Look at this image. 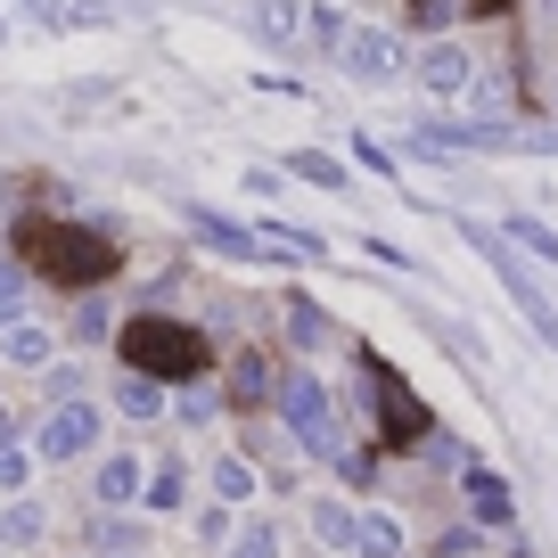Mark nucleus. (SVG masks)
<instances>
[{
	"instance_id": "dca6fc26",
	"label": "nucleus",
	"mask_w": 558,
	"mask_h": 558,
	"mask_svg": "<svg viewBox=\"0 0 558 558\" xmlns=\"http://www.w3.org/2000/svg\"><path fill=\"white\" fill-rule=\"evenodd\" d=\"M288 173H296V181H313V190H345V165H337V157H320V148H304V157H288Z\"/></svg>"
},
{
	"instance_id": "bb28decb",
	"label": "nucleus",
	"mask_w": 558,
	"mask_h": 558,
	"mask_svg": "<svg viewBox=\"0 0 558 558\" xmlns=\"http://www.w3.org/2000/svg\"><path fill=\"white\" fill-rule=\"evenodd\" d=\"M90 542H99V550H123V558H132V525H116V518H99V534H90Z\"/></svg>"
},
{
	"instance_id": "0eeeda50",
	"label": "nucleus",
	"mask_w": 558,
	"mask_h": 558,
	"mask_svg": "<svg viewBox=\"0 0 558 558\" xmlns=\"http://www.w3.org/2000/svg\"><path fill=\"white\" fill-rule=\"evenodd\" d=\"M337 66H345L353 83H395V74H402V41L378 34V25H353L345 50H337Z\"/></svg>"
},
{
	"instance_id": "9d476101",
	"label": "nucleus",
	"mask_w": 558,
	"mask_h": 558,
	"mask_svg": "<svg viewBox=\"0 0 558 558\" xmlns=\"http://www.w3.org/2000/svg\"><path fill=\"white\" fill-rule=\"evenodd\" d=\"M0 362H9V369H50L58 362V337L34 329V320H9V329H0Z\"/></svg>"
},
{
	"instance_id": "c756f323",
	"label": "nucleus",
	"mask_w": 558,
	"mask_h": 558,
	"mask_svg": "<svg viewBox=\"0 0 558 558\" xmlns=\"http://www.w3.org/2000/svg\"><path fill=\"white\" fill-rule=\"evenodd\" d=\"M25 9H34V17H41V25H66V17H74L66 0H25Z\"/></svg>"
},
{
	"instance_id": "412c9836",
	"label": "nucleus",
	"mask_w": 558,
	"mask_h": 558,
	"mask_svg": "<svg viewBox=\"0 0 558 558\" xmlns=\"http://www.w3.org/2000/svg\"><path fill=\"white\" fill-rule=\"evenodd\" d=\"M116 402H123V418H148V411L165 402V386H157V378H123V386H116Z\"/></svg>"
},
{
	"instance_id": "39448f33",
	"label": "nucleus",
	"mask_w": 558,
	"mask_h": 558,
	"mask_svg": "<svg viewBox=\"0 0 558 558\" xmlns=\"http://www.w3.org/2000/svg\"><path fill=\"white\" fill-rule=\"evenodd\" d=\"M90 444H99V411H90V402H50V418L34 427V460H50V469L83 460Z\"/></svg>"
},
{
	"instance_id": "7c9ffc66",
	"label": "nucleus",
	"mask_w": 558,
	"mask_h": 558,
	"mask_svg": "<svg viewBox=\"0 0 558 558\" xmlns=\"http://www.w3.org/2000/svg\"><path fill=\"white\" fill-rule=\"evenodd\" d=\"M90 17H140V0H90Z\"/></svg>"
},
{
	"instance_id": "aec40b11",
	"label": "nucleus",
	"mask_w": 558,
	"mask_h": 558,
	"mask_svg": "<svg viewBox=\"0 0 558 558\" xmlns=\"http://www.w3.org/2000/svg\"><path fill=\"white\" fill-rule=\"evenodd\" d=\"M214 493L222 501H255V469L246 460H214Z\"/></svg>"
},
{
	"instance_id": "1a4fd4ad",
	"label": "nucleus",
	"mask_w": 558,
	"mask_h": 558,
	"mask_svg": "<svg viewBox=\"0 0 558 558\" xmlns=\"http://www.w3.org/2000/svg\"><path fill=\"white\" fill-rule=\"evenodd\" d=\"M418 83L436 90V99H460V90H469V50H460V41H427V50H418Z\"/></svg>"
},
{
	"instance_id": "f3484780",
	"label": "nucleus",
	"mask_w": 558,
	"mask_h": 558,
	"mask_svg": "<svg viewBox=\"0 0 558 558\" xmlns=\"http://www.w3.org/2000/svg\"><path fill=\"white\" fill-rule=\"evenodd\" d=\"M230 558H279V525L271 518H246L239 534H230Z\"/></svg>"
},
{
	"instance_id": "ddd939ff",
	"label": "nucleus",
	"mask_w": 558,
	"mask_h": 558,
	"mask_svg": "<svg viewBox=\"0 0 558 558\" xmlns=\"http://www.w3.org/2000/svg\"><path fill=\"white\" fill-rule=\"evenodd\" d=\"M148 493V476H140V460L132 452H116V460H99V501L116 509V501H140Z\"/></svg>"
},
{
	"instance_id": "f8f14e48",
	"label": "nucleus",
	"mask_w": 558,
	"mask_h": 558,
	"mask_svg": "<svg viewBox=\"0 0 558 558\" xmlns=\"http://www.w3.org/2000/svg\"><path fill=\"white\" fill-rule=\"evenodd\" d=\"M313 534L329 542V550H362V518H353L345 501H329V493L313 501Z\"/></svg>"
},
{
	"instance_id": "f257e3e1",
	"label": "nucleus",
	"mask_w": 558,
	"mask_h": 558,
	"mask_svg": "<svg viewBox=\"0 0 558 558\" xmlns=\"http://www.w3.org/2000/svg\"><path fill=\"white\" fill-rule=\"evenodd\" d=\"M116 353H123V369H132V378H157V386H197V378L214 369L206 337H197L190 320H173V313H140V320H123Z\"/></svg>"
},
{
	"instance_id": "4468645a",
	"label": "nucleus",
	"mask_w": 558,
	"mask_h": 558,
	"mask_svg": "<svg viewBox=\"0 0 558 558\" xmlns=\"http://www.w3.org/2000/svg\"><path fill=\"white\" fill-rule=\"evenodd\" d=\"M460 485H469V501H476V518H485V525H501V518H509V485H501L493 469H469Z\"/></svg>"
},
{
	"instance_id": "2f4dec72",
	"label": "nucleus",
	"mask_w": 558,
	"mask_h": 558,
	"mask_svg": "<svg viewBox=\"0 0 558 558\" xmlns=\"http://www.w3.org/2000/svg\"><path fill=\"white\" fill-rule=\"evenodd\" d=\"M9 444H17V418H9V411H0V452H9Z\"/></svg>"
},
{
	"instance_id": "7ed1b4c3",
	"label": "nucleus",
	"mask_w": 558,
	"mask_h": 558,
	"mask_svg": "<svg viewBox=\"0 0 558 558\" xmlns=\"http://www.w3.org/2000/svg\"><path fill=\"white\" fill-rule=\"evenodd\" d=\"M362 369H369V402H378L386 444H427V436H436V418H427V402L402 386V369H386L378 353H362Z\"/></svg>"
},
{
	"instance_id": "5701e85b",
	"label": "nucleus",
	"mask_w": 558,
	"mask_h": 558,
	"mask_svg": "<svg viewBox=\"0 0 558 558\" xmlns=\"http://www.w3.org/2000/svg\"><path fill=\"white\" fill-rule=\"evenodd\" d=\"M41 534V509L34 501H9V509H0V542H34Z\"/></svg>"
},
{
	"instance_id": "393cba45",
	"label": "nucleus",
	"mask_w": 558,
	"mask_h": 558,
	"mask_svg": "<svg viewBox=\"0 0 558 558\" xmlns=\"http://www.w3.org/2000/svg\"><path fill=\"white\" fill-rule=\"evenodd\" d=\"M345 34H353V25L337 17L329 0H320V9H313V50H345Z\"/></svg>"
},
{
	"instance_id": "c85d7f7f",
	"label": "nucleus",
	"mask_w": 558,
	"mask_h": 558,
	"mask_svg": "<svg viewBox=\"0 0 558 558\" xmlns=\"http://www.w3.org/2000/svg\"><path fill=\"white\" fill-rule=\"evenodd\" d=\"M17 485H25V452L9 444V452H0V493H17Z\"/></svg>"
},
{
	"instance_id": "b1692460",
	"label": "nucleus",
	"mask_w": 558,
	"mask_h": 558,
	"mask_svg": "<svg viewBox=\"0 0 558 558\" xmlns=\"http://www.w3.org/2000/svg\"><path fill=\"white\" fill-rule=\"evenodd\" d=\"M17 296H25V263H17V255H0V329L17 320Z\"/></svg>"
},
{
	"instance_id": "f03ea898",
	"label": "nucleus",
	"mask_w": 558,
	"mask_h": 558,
	"mask_svg": "<svg viewBox=\"0 0 558 558\" xmlns=\"http://www.w3.org/2000/svg\"><path fill=\"white\" fill-rule=\"evenodd\" d=\"M17 255L34 263V271H50L58 288H99L107 271L123 263V246L116 239H99V230H74V222H25L17 230Z\"/></svg>"
},
{
	"instance_id": "6ab92c4d",
	"label": "nucleus",
	"mask_w": 558,
	"mask_h": 558,
	"mask_svg": "<svg viewBox=\"0 0 558 558\" xmlns=\"http://www.w3.org/2000/svg\"><path fill=\"white\" fill-rule=\"evenodd\" d=\"M181 493H190V469H181V460H165V469L148 476V509H181Z\"/></svg>"
},
{
	"instance_id": "cd10ccee",
	"label": "nucleus",
	"mask_w": 558,
	"mask_h": 558,
	"mask_svg": "<svg viewBox=\"0 0 558 558\" xmlns=\"http://www.w3.org/2000/svg\"><path fill=\"white\" fill-rule=\"evenodd\" d=\"M444 9H501V0H418V17L444 25Z\"/></svg>"
},
{
	"instance_id": "4be33fe9",
	"label": "nucleus",
	"mask_w": 558,
	"mask_h": 558,
	"mask_svg": "<svg viewBox=\"0 0 558 558\" xmlns=\"http://www.w3.org/2000/svg\"><path fill=\"white\" fill-rule=\"evenodd\" d=\"M509 239H525V255L558 263V230H550V222H534V214H518V222H509Z\"/></svg>"
},
{
	"instance_id": "6e6552de",
	"label": "nucleus",
	"mask_w": 558,
	"mask_h": 558,
	"mask_svg": "<svg viewBox=\"0 0 558 558\" xmlns=\"http://www.w3.org/2000/svg\"><path fill=\"white\" fill-rule=\"evenodd\" d=\"M279 386H288V378H271V353L246 345L239 362H230V402H239V411H263V402H279Z\"/></svg>"
},
{
	"instance_id": "9b49d317",
	"label": "nucleus",
	"mask_w": 558,
	"mask_h": 558,
	"mask_svg": "<svg viewBox=\"0 0 558 558\" xmlns=\"http://www.w3.org/2000/svg\"><path fill=\"white\" fill-rule=\"evenodd\" d=\"M255 34L263 41H296V34H313V9H304V0H255Z\"/></svg>"
},
{
	"instance_id": "20e7f679",
	"label": "nucleus",
	"mask_w": 558,
	"mask_h": 558,
	"mask_svg": "<svg viewBox=\"0 0 558 558\" xmlns=\"http://www.w3.org/2000/svg\"><path fill=\"white\" fill-rule=\"evenodd\" d=\"M279 418L296 427V444H304V452L345 460V444H337V411H329V395H320V378H313V369H296V378L279 386Z\"/></svg>"
},
{
	"instance_id": "2eb2a0df",
	"label": "nucleus",
	"mask_w": 558,
	"mask_h": 558,
	"mask_svg": "<svg viewBox=\"0 0 558 558\" xmlns=\"http://www.w3.org/2000/svg\"><path fill=\"white\" fill-rule=\"evenodd\" d=\"M288 337H296V345H304V353H313V345H320V337H329V313H320V304H313V296H288Z\"/></svg>"
},
{
	"instance_id": "a878e982",
	"label": "nucleus",
	"mask_w": 558,
	"mask_h": 558,
	"mask_svg": "<svg viewBox=\"0 0 558 558\" xmlns=\"http://www.w3.org/2000/svg\"><path fill=\"white\" fill-rule=\"evenodd\" d=\"M214 411H222V395H206V386H181V418H190V427H206Z\"/></svg>"
},
{
	"instance_id": "423d86ee",
	"label": "nucleus",
	"mask_w": 558,
	"mask_h": 558,
	"mask_svg": "<svg viewBox=\"0 0 558 558\" xmlns=\"http://www.w3.org/2000/svg\"><path fill=\"white\" fill-rule=\"evenodd\" d=\"M469 239H476V246H485V263H493V271H501V288H509V296H518V313H525V320H534V329H542V337H550V353H558V313H550V304H542V288H534V279H525V271H518V255H509V246H501V239H493V230H469Z\"/></svg>"
},
{
	"instance_id": "a211bd4d",
	"label": "nucleus",
	"mask_w": 558,
	"mask_h": 558,
	"mask_svg": "<svg viewBox=\"0 0 558 558\" xmlns=\"http://www.w3.org/2000/svg\"><path fill=\"white\" fill-rule=\"evenodd\" d=\"M362 558H402V525L386 518V509H369V518H362Z\"/></svg>"
}]
</instances>
